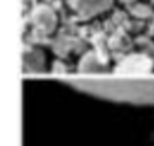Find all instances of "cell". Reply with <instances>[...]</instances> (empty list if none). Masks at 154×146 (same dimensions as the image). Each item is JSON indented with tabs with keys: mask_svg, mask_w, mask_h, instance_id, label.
I'll list each match as a JSON object with an SVG mask.
<instances>
[{
	"mask_svg": "<svg viewBox=\"0 0 154 146\" xmlns=\"http://www.w3.org/2000/svg\"><path fill=\"white\" fill-rule=\"evenodd\" d=\"M75 86L102 98L128 103H154V80L152 81H76Z\"/></svg>",
	"mask_w": 154,
	"mask_h": 146,
	"instance_id": "cell-1",
	"label": "cell"
},
{
	"mask_svg": "<svg viewBox=\"0 0 154 146\" xmlns=\"http://www.w3.org/2000/svg\"><path fill=\"white\" fill-rule=\"evenodd\" d=\"M31 20L35 29L42 34H51L57 25V16L54 11L47 5L37 6L31 14Z\"/></svg>",
	"mask_w": 154,
	"mask_h": 146,
	"instance_id": "cell-2",
	"label": "cell"
},
{
	"mask_svg": "<svg viewBox=\"0 0 154 146\" xmlns=\"http://www.w3.org/2000/svg\"><path fill=\"white\" fill-rule=\"evenodd\" d=\"M70 4L81 18L88 19L107 10L112 0H70Z\"/></svg>",
	"mask_w": 154,
	"mask_h": 146,
	"instance_id": "cell-3",
	"label": "cell"
},
{
	"mask_svg": "<svg viewBox=\"0 0 154 146\" xmlns=\"http://www.w3.org/2000/svg\"><path fill=\"white\" fill-rule=\"evenodd\" d=\"M23 68L25 72H40L45 68V55L36 48H28L23 53Z\"/></svg>",
	"mask_w": 154,
	"mask_h": 146,
	"instance_id": "cell-4",
	"label": "cell"
},
{
	"mask_svg": "<svg viewBox=\"0 0 154 146\" xmlns=\"http://www.w3.org/2000/svg\"><path fill=\"white\" fill-rule=\"evenodd\" d=\"M78 69L81 72H102L106 69V66L100 62L94 53H89L81 60Z\"/></svg>",
	"mask_w": 154,
	"mask_h": 146,
	"instance_id": "cell-5",
	"label": "cell"
},
{
	"mask_svg": "<svg viewBox=\"0 0 154 146\" xmlns=\"http://www.w3.org/2000/svg\"><path fill=\"white\" fill-rule=\"evenodd\" d=\"M120 1H123V2H131V1H134V0H120Z\"/></svg>",
	"mask_w": 154,
	"mask_h": 146,
	"instance_id": "cell-6",
	"label": "cell"
}]
</instances>
